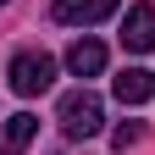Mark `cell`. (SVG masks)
Segmentation results:
<instances>
[{
    "label": "cell",
    "instance_id": "obj_9",
    "mask_svg": "<svg viewBox=\"0 0 155 155\" xmlns=\"http://www.w3.org/2000/svg\"><path fill=\"white\" fill-rule=\"evenodd\" d=\"M0 6H6V0H0Z\"/></svg>",
    "mask_w": 155,
    "mask_h": 155
},
{
    "label": "cell",
    "instance_id": "obj_2",
    "mask_svg": "<svg viewBox=\"0 0 155 155\" xmlns=\"http://www.w3.org/2000/svg\"><path fill=\"white\" fill-rule=\"evenodd\" d=\"M11 89L22 94V100H33V94H45L50 83H55V61L45 50H22V55H11Z\"/></svg>",
    "mask_w": 155,
    "mask_h": 155
},
{
    "label": "cell",
    "instance_id": "obj_3",
    "mask_svg": "<svg viewBox=\"0 0 155 155\" xmlns=\"http://www.w3.org/2000/svg\"><path fill=\"white\" fill-rule=\"evenodd\" d=\"M122 45L133 55L155 50V6H127V17H122Z\"/></svg>",
    "mask_w": 155,
    "mask_h": 155
},
{
    "label": "cell",
    "instance_id": "obj_7",
    "mask_svg": "<svg viewBox=\"0 0 155 155\" xmlns=\"http://www.w3.org/2000/svg\"><path fill=\"white\" fill-rule=\"evenodd\" d=\"M33 133H39V116H33V111H17V116H6V139H0V150H6V155H22V150L33 144Z\"/></svg>",
    "mask_w": 155,
    "mask_h": 155
},
{
    "label": "cell",
    "instance_id": "obj_6",
    "mask_svg": "<svg viewBox=\"0 0 155 155\" xmlns=\"http://www.w3.org/2000/svg\"><path fill=\"white\" fill-rule=\"evenodd\" d=\"M67 72H72V78L105 72V45H100V39H78V45L67 50Z\"/></svg>",
    "mask_w": 155,
    "mask_h": 155
},
{
    "label": "cell",
    "instance_id": "obj_4",
    "mask_svg": "<svg viewBox=\"0 0 155 155\" xmlns=\"http://www.w3.org/2000/svg\"><path fill=\"white\" fill-rule=\"evenodd\" d=\"M122 6V0H55V22H72V28H94Z\"/></svg>",
    "mask_w": 155,
    "mask_h": 155
},
{
    "label": "cell",
    "instance_id": "obj_5",
    "mask_svg": "<svg viewBox=\"0 0 155 155\" xmlns=\"http://www.w3.org/2000/svg\"><path fill=\"white\" fill-rule=\"evenodd\" d=\"M111 94H116L122 105H144V100H155V72L122 67V72H116V83H111Z\"/></svg>",
    "mask_w": 155,
    "mask_h": 155
},
{
    "label": "cell",
    "instance_id": "obj_1",
    "mask_svg": "<svg viewBox=\"0 0 155 155\" xmlns=\"http://www.w3.org/2000/svg\"><path fill=\"white\" fill-rule=\"evenodd\" d=\"M100 127H105V105H100V94H89V89L61 94V133H67V139H94Z\"/></svg>",
    "mask_w": 155,
    "mask_h": 155
},
{
    "label": "cell",
    "instance_id": "obj_8",
    "mask_svg": "<svg viewBox=\"0 0 155 155\" xmlns=\"http://www.w3.org/2000/svg\"><path fill=\"white\" fill-rule=\"evenodd\" d=\"M139 133H144L139 122H122V127L111 133V144H116V150H127V144H139Z\"/></svg>",
    "mask_w": 155,
    "mask_h": 155
}]
</instances>
